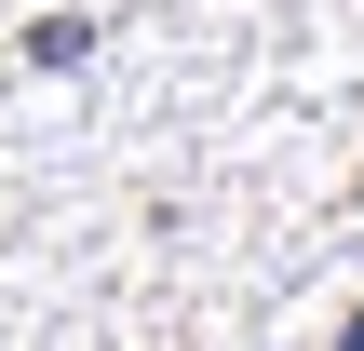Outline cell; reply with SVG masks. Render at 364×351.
<instances>
[{
    "label": "cell",
    "mask_w": 364,
    "mask_h": 351,
    "mask_svg": "<svg viewBox=\"0 0 364 351\" xmlns=\"http://www.w3.org/2000/svg\"><path fill=\"white\" fill-rule=\"evenodd\" d=\"M81 54H95L81 14H41V27H27V68H81Z\"/></svg>",
    "instance_id": "6da1fadb"
},
{
    "label": "cell",
    "mask_w": 364,
    "mask_h": 351,
    "mask_svg": "<svg viewBox=\"0 0 364 351\" xmlns=\"http://www.w3.org/2000/svg\"><path fill=\"white\" fill-rule=\"evenodd\" d=\"M338 351H364V311H351V325H338Z\"/></svg>",
    "instance_id": "7a4b0ae2"
}]
</instances>
